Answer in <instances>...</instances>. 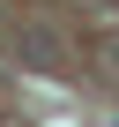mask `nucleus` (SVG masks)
Listing matches in <instances>:
<instances>
[{"label":"nucleus","mask_w":119,"mask_h":127,"mask_svg":"<svg viewBox=\"0 0 119 127\" xmlns=\"http://www.w3.org/2000/svg\"><path fill=\"white\" fill-rule=\"evenodd\" d=\"M112 127H119V120H112Z\"/></svg>","instance_id":"obj_3"},{"label":"nucleus","mask_w":119,"mask_h":127,"mask_svg":"<svg viewBox=\"0 0 119 127\" xmlns=\"http://www.w3.org/2000/svg\"><path fill=\"white\" fill-rule=\"evenodd\" d=\"M22 52H30V67H52V60H60V52H52V37H45V30H30V37H22Z\"/></svg>","instance_id":"obj_1"},{"label":"nucleus","mask_w":119,"mask_h":127,"mask_svg":"<svg viewBox=\"0 0 119 127\" xmlns=\"http://www.w3.org/2000/svg\"><path fill=\"white\" fill-rule=\"evenodd\" d=\"M104 67H112V75H119V37H112V45H104Z\"/></svg>","instance_id":"obj_2"}]
</instances>
